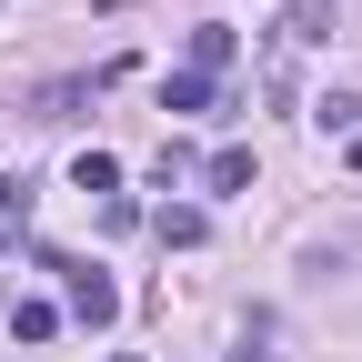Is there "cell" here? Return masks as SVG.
I'll return each instance as SVG.
<instances>
[{
    "mask_svg": "<svg viewBox=\"0 0 362 362\" xmlns=\"http://www.w3.org/2000/svg\"><path fill=\"white\" fill-rule=\"evenodd\" d=\"M161 111L181 121V111H211V81L202 71H181V81H161Z\"/></svg>",
    "mask_w": 362,
    "mask_h": 362,
    "instance_id": "obj_3",
    "label": "cell"
},
{
    "mask_svg": "<svg viewBox=\"0 0 362 362\" xmlns=\"http://www.w3.org/2000/svg\"><path fill=\"white\" fill-rule=\"evenodd\" d=\"M352 171H362V131H352Z\"/></svg>",
    "mask_w": 362,
    "mask_h": 362,
    "instance_id": "obj_10",
    "label": "cell"
},
{
    "mask_svg": "<svg viewBox=\"0 0 362 362\" xmlns=\"http://www.w3.org/2000/svg\"><path fill=\"white\" fill-rule=\"evenodd\" d=\"M111 362H141V352H111Z\"/></svg>",
    "mask_w": 362,
    "mask_h": 362,
    "instance_id": "obj_11",
    "label": "cell"
},
{
    "mask_svg": "<svg viewBox=\"0 0 362 362\" xmlns=\"http://www.w3.org/2000/svg\"><path fill=\"white\" fill-rule=\"evenodd\" d=\"M202 181H211V192H252V151H211Z\"/></svg>",
    "mask_w": 362,
    "mask_h": 362,
    "instance_id": "obj_5",
    "label": "cell"
},
{
    "mask_svg": "<svg viewBox=\"0 0 362 362\" xmlns=\"http://www.w3.org/2000/svg\"><path fill=\"white\" fill-rule=\"evenodd\" d=\"M192 71H202V81H211V71H232V30H221V21L192 30Z\"/></svg>",
    "mask_w": 362,
    "mask_h": 362,
    "instance_id": "obj_4",
    "label": "cell"
},
{
    "mask_svg": "<svg viewBox=\"0 0 362 362\" xmlns=\"http://www.w3.org/2000/svg\"><path fill=\"white\" fill-rule=\"evenodd\" d=\"M312 121H322V131H352V121H362V90H322V101H312Z\"/></svg>",
    "mask_w": 362,
    "mask_h": 362,
    "instance_id": "obj_7",
    "label": "cell"
},
{
    "mask_svg": "<svg viewBox=\"0 0 362 362\" xmlns=\"http://www.w3.org/2000/svg\"><path fill=\"white\" fill-rule=\"evenodd\" d=\"M151 232H161L171 252H202V232H211V211H192V202H171V211H151Z\"/></svg>",
    "mask_w": 362,
    "mask_h": 362,
    "instance_id": "obj_2",
    "label": "cell"
},
{
    "mask_svg": "<svg viewBox=\"0 0 362 362\" xmlns=\"http://www.w3.org/2000/svg\"><path fill=\"white\" fill-rule=\"evenodd\" d=\"M11 332H21V342H51V332H61V312H51V302H21V312H11Z\"/></svg>",
    "mask_w": 362,
    "mask_h": 362,
    "instance_id": "obj_9",
    "label": "cell"
},
{
    "mask_svg": "<svg viewBox=\"0 0 362 362\" xmlns=\"http://www.w3.org/2000/svg\"><path fill=\"white\" fill-rule=\"evenodd\" d=\"M71 181H81V192H121V161H111V151H81Z\"/></svg>",
    "mask_w": 362,
    "mask_h": 362,
    "instance_id": "obj_6",
    "label": "cell"
},
{
    "mask_svg": "<svg viewBox=\"0 0 362 362\" xmlns=\"http://www.w3.org/2000/svg\"><path fill=\"white\" fill-rule=\"evenodd\" d=\"M40 262H51L61 282H71V312H81V322H111V312H121V292H111V272H90V262H71V252H40Z\"/></svg>",
    "mask_w": 362,
    "mask_h": 362,
    "instance_id": "obj_1",
    "label": "cell"
},
{
    "mask_svg": "<svg viewBox=\"0 0 362 362\" xmlns=\"http://www.w3.org/2000/svg\"><path fill=\"white\" fill-rule=\"evenodd\" d=\"M30 232V192H21V181H0V242H21Z\"/></svg>",
    "mask_w": 362,
    "mask_h": 362,
    "instance_id": "obj_8",
    "label": "cell"
}]
</instances>
